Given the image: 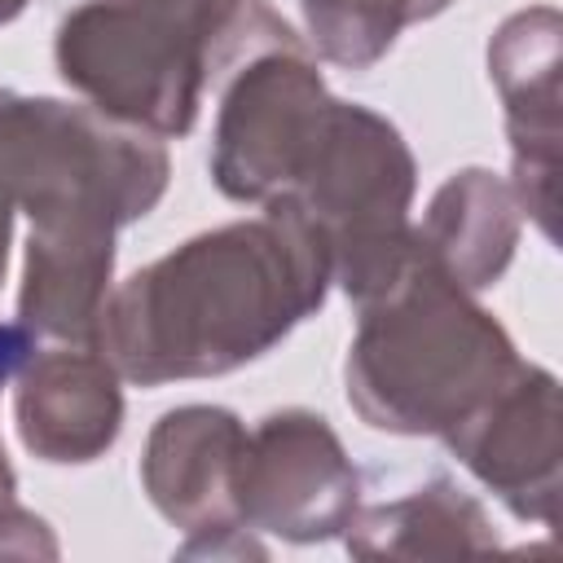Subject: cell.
Wrapping results in <instances>:
<instances>
[{
	"mask_svg": "<svg viewBox=\"0 0 563 563\" xmlns=\"http://www.w3.org/2000/svg\"><path fill=\"white\" fill-rule=\"evenodd\" d=\"M330 273L321 229L295 202L273 198L268 220L194 238L136 273L101 312V339H110L114 365L141 383L220 374L317 308Z\"/></svg>",
	"mask_w": 563,
	"mask_h": 563,
	"instance_id": "1",
	"label": "cell"
},
{
	"mask_svg": "<svg viewBox=\"0 0 563 563\" xmlns=\"http://www.w3.org/2000/svg\"><path fill=\"white\" fill-rule=\"evenodd\" d=\"M347 356V396L383 431H453L501 387L515 365L506 334L471 308L457 282L422 251L409 273L374 299Z\"/></svg>",
	"mask_w": 563,
	"mask_h": 563,
	"instance_id": "2",
	"label": "cell"
},
{
	"mask_svg": "<svg viewBox=\"0 0 563 563\" xmlns=\"http://www.w3.org/2000/svg\"><path fill=\"white\" fill-rule=\"evenodd\" d=\"M330 114V97L299 48L260 57L224 101L216 185L229 198H277L295 185Z\"/></svg>",
	"mask_w": 563,
	"mask_h": 563,
	"instance_id": "3",
	"label": "cell"
},
{
	"mask_svg": "<svg viewBox=\"0 0 563 563\" xmlns=\"http://www.w3.org/2000/svg\"><path fill=\"white\" fill-rule=\"evenodd\" d=\"M356 475L343 462L325 418L273 413L242 440L233 471V506L242 519L290 541H321L352 523Z\"/></svg>",
	"mask_w": 563,
	"mask_h": 563,
	"instance_id": "4",
	"label": "cell"
},
{
	"mask_svg": "<svg viewBox=\"0 0 563 563\" xmlns=\"http://www.w3.org/2000/svg\"><path fill=\"white\" fill-rule=\"evenodd\" d=\"M246 431L224 409H172L158 431L150 435L145 457V484L154 506L189 523L194 532H229L238 506H233V471L242 453Z\"/></svg>",
	"mask_w": 563,
	"mask_h": 563,
	"instance_id": "5",
	"label": "cell"
},
{
	"mask_svg": "<svg viewBox=\"0 0 563 563\" xmlns=\"http://www.w3.org/2000/svg\"><path fill=\"white\" fill-rule=\"evenodd\" d=\"M119 413L110 365L75 352L35 361L18 391V431L44 462H92L119 435Z\"/></svg>",
	"mask_w": 563,
	"mask_h": 563,
	"instance_id": "6",
	"label": "cell"
},
{
	"mask_svg": "<svg viewBox=\"0 0 563 563\" xmlns=\"http://www.w3.org/2000/svg\"><path fill=\"white\" fill-rule=\"evenodd\" d=\"M422 251L462 286H488L515 246L510 194L488 172H457L431 202Z\"/></svg>",
	"mask_w": 563,
	"mask_h": 563,
	"instance_id": "7",
	"label": "cell"
},
{
	"mask_svg": "<svg viewBox=\"0 0 563 563\" xmlns=\"http://www.w3.org/2000/svg\"><path fill=\"white\" fill-rule=\"evenodd\" d=\"M444 4L449 0H312L303 9L325 57L343 66H365L383 48H391L405 22L431 18Z\"/></svg>",
	"mask_w": 563,
	"mask_h": 563,
	"instance_id": "8",
	"label": "cell"
},
{
	"mask_svg": "<svg viewBox=\"0 0 563 563\" xmlns=\"http://www.w3.org/2000/svg\"><path fill=\"white\" fill-rule=\"evenodd\" d=\"M22 352H26V339L18 334V330H9V325H0V378L22 361Z\"/></svg>",
	"mask_w": 563,
	"mask_h": 563,
	"instance_id": "9",
	"label": "cell"
},
{
	"mask_svg": "<svg viewBox=\"0 0 563 563\" xmlns=\"http://www.w3.org/2000/svg\"><path fill=\"white\" fill-rule=\"evenodd\" d=\"M22 4H26V0H0V22H9V18L22 9Z\"/></svg>",
	"mask_w": 563,
	"mask_h": 563,
	"instance_id": "10",
	"label": "cell"
}]
</instances>
